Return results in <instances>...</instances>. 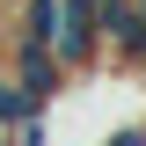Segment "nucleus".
Wrapping results in <instances>:
<instances>
[{
    "label": "nucleus",
    "instance_id": "nucleus-1",
    "mask_svg": "<svg viewBox=\"0 0 146 146\" xmlns=\"http://www.w3.org/2000/svg\"><path fill=\"white\" fill-rule=\"evenodd\" d=\"M0 66L15 73V80H22V88H29L44 110H51L58 95H66V80H73V73L58 66V51H51V44H29V36H0Z\"/></svg>",
    "mask_w": 146,
    "mask_h": 146
},
{
    "label": "nucleus",
    "instance_id": "nucleus-2",
    "mask_svg": "<svg viewBox=\"0 0 146 146\" xmlns=\"http://www.w3.org/2000/svg\"><path fill=\"white\" fill-rule=\"evenodd\" d=\"M95 29H102V66H117V73H124V66H131V51L146 44L139 0H102V7H95Z\"/></svg>",
    "mask_w": 146,
    "mask_h": 146
},
{
    "label": "nucleus",
    "instance_id": "nucleus-3",
    "mask_svg": "<svg viewBox=\"0 0 146 146\" xmlns=\"http://www.w3.org/2000/svg\"><path fill=\"white\" fill-rule=\"evenodd\" d=\"M29 110H44V102H36V95H29V88H22V80H15V73L0 66V124H22Z\"/></svg>",
    "mask_w": 146,
    "mask_h": 146
},
{
    "label": "nucleus",
    "instance_id": "nucleus-4",
    "mask_svg": "<svg viewBox=\"0 0 146 146\" xmlns=\"http://www.w3.org/2000/svg\"><path fill=\"white\" fill-rule=\"evenodd\" d=\"M7 146H51V110H29L22 124H7Z\"/></svg>",
    "mask_w": 146,
    "mask_h": 146
},
{
    "label": "nucleus",
    "instance_id": "nucleus-5",
    "mask_svg": "<svg viewBox=\"0 0 146 146\" xmlns=\"http://www.w3.org/2000/svg\"><path fill=\"white\" fill-rule=\"evenodd\" d=\"M102 146H146V117H131V124H117Z\"/></svg>",
    "mask_w": 146,
    "mask_h": 146
},
{
    "label": "nucleus",
    "instance_id": "nucleus-6",
    "mask_svg": "<svg viewBox=\"0 0 146 146\" xmlns=\"http://www.w3.org/2000/svg\"><path fill=\"white\" fill-rule=\"evenodd\" d=\"M124 80H139V88H146V44L131 51V66H124Z\"/></svg>",
    "mask_w": 146,
    "mask_h": 146
}]
</instances>
